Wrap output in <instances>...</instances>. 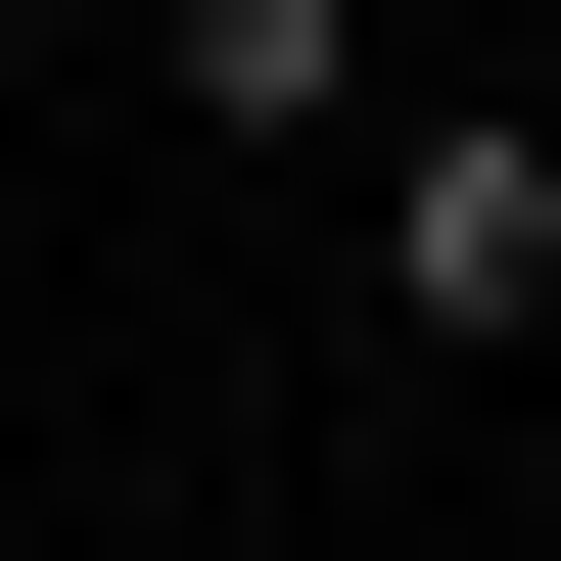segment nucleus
<instances>
[{
  "label": "nucleus",
  "mask_w": 561,
  "mask_h": 561,
  "mask_svg": "<svg viewBox=\"0 0 561 561\" xmlns=\"http://www.w3.org/2000/svg\"><path fill=\"white\" fill-rule=\"evenodd\" d=\"M375 280L421 328H561V140H375Z\"/></svg>",
  "instance_id": "nucleus-1"
}]
</instances>
